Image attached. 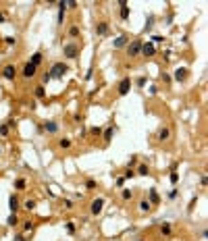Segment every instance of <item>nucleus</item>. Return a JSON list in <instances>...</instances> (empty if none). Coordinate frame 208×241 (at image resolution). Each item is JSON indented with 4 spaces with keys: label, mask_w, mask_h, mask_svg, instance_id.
I'll list each match as a JSON object with an SVG mask.
<instances>
[{
    "label": "nucleus",
    "mask_w": 208,
    "mask_h": 241,
    "mask_svg": "<svg viewBox=\"0 0 208 241\" xmlns=\"http://www.w3.org/2000/svg\"><path fill=\"white\" fill-rule=\"evenodd\" d=\"M65 12H67V2L63 0V2H58V25H63V21H65Z\"/></svg>",
    "instance_id": "6e6552de"
},
{
    "label": "nucleus",
    "mask_w": 208,
    "mask_h": 241,
    "mask_svg": "<svg viewBox=\"0 0 208 241\" xmlns=\"http://www.w3.org/2000/svg\"><path fill=\"white\" fill-rule=\"evenodd\" d=\"M15 187H17V189H25V181L23 179H17V181H15Z\"/></svg>",
    "instance_id": "473e14b6"
},
{
    "label": "nucleus",
    "mask_w": 208,
    "mask_h": 241,
    "mask_svg": "<svg viewBox=\"0 0 208 241\" xmlns=\"http://www.w3.org/2000/svg\"><path fill=\"white\" fill-rule=\"evenodd\" d=\"M23 208H25V210H27V212H29V210H34V208H35V202H34V200H25Z\"/></svg>",
    "instance_id": "a878e982"
},
{
    "label": "nucleus",
    "mask_w": 208,
    "mask_h": 241,
    "mask_svg": "<svg viewBox=\"0 0 208 241\" xmlns=\"http://www.w3.org/2000/svg\"><path fill=\"white\" fill-rule=\"evenodd\" d=\"M113 135H115V129H113V125H110L106 131H104V141H110V139H113Z\"/></svg>",
    "instance_id": "4be33fe9"
},
{
    "label": "nucleus",
    "mask_w": 208,
    "mask_h": 241,
    "mask_svg": "<svg viewBox=\"0 0 208 241\" xmlns=\"http://www.w3.org/2000/svg\"><path fill=\"white\" fill-rule=\"evenodd\" d=\"M15 241H27V239H25L23 235H17V237H15Z\"/></svg>",
    "instance_id": "c03bdc74"
},
{
    "label": "nucleus",
    "mask_w": 208,
    "mask_h": 241,
    "mask_svg": "<svg viewBox=\"0 0 208 241\" xmlns=\"http://www.w3.org/2000/svg\"><path fill=\"white\" fill-rule=\"evenodd\" d=\"M113 46H115V48H125V46H127V35H119V37H115Z\"/></svg>",
    "instance_id": "4468645a"
},
{
    "label": "nucleus",
    "mask_w": 208,
    "mask_h": 241,
    "mask_svg": "<svg viewBox=\"0 0 208 241\" xmlns=\"http://www.w3.org/2000/svg\"><path fill=\"white\" fill-rule=\"evenodd\" d=\"M187 75H189V71L185 69V67H181V69L175 71V81H185V79H187Z\"/></svg>",
    "instance_id": "9d476101"
},
{
    "label": "nucleus",
    "mask_w": 208,
    "mask_h": 241,
    "mask_svg": "<svg viewBox=\"0 0 208 241\" xmlns=\"http://www.w3.org/2000/svg\"><path fill=\"white\" fill-rule=\"evenodd\" d=\"M131 85H133V83H131V79H129V77H123V79H121V83H119V96H127L129 90H131Z\"/></svg>",
    "instance_id": "39448f33"
},
{
    "label": "nucleus",
    "mask_w": 208,
    "mask_h": 241,
    "mask_svg": "<svg viewBox=\"0 0 208 241\" xmlns=\"http://www.w3.org/2000/svg\"><path fill=\"white\" fill-rule=\"evenodd\" d=\"M2 77H4V79H15V77H17V69H15V67H13V65H6V67H4V69H2Z\"/></svg>",
    "instance_id": "0eeeda50"
},
{
    "label": "nucleus",
    "mask_w": 208,
    "mask_h": 241,
    "mask_svg": "<svg viewBox=\"0 0 208 241\" xmlns=\"http://www.w3.org/2000/svg\"><path fill=\"white\" fill-rule=\"evenodd\" d=\"M50 79H52V77H50L48 73H44V75H42V85H46V83H48Z\"/></svg>",
    "instance_id": "e433bc0d"
},
{
    "label": "nucleus",
    "mask_w": 208,
    "mask_h": 241,
    "mask_svg": "<svg viewBox=\"0 0 208 241\" xmlns=\"http://www.w3.org/2000/svg\"><path fill=\"white\" fill-rule=\"evenodd\" d=\"M142 54H144V56H154V54H156L154 44H152V42H144V44H142Z\"/></svg>",
    "instance_id": "423d86ee"
},
{
    "label": "nucleus",
    "mask_w": 208,
    "mask_h": 241,
    "mask_svg": "<svg viewBox=\"0 0 208 241\" xmlns=\"http://www.w3.org/2000/svg\"><path fill=\"white\" fill-rule=\"evenodd\" d=\"M133 177H135V171H131V168H127V171H125V175H123V179H125V181H127V179H133Z\"/></svg>",
    "instance_id": "c756f323"
},
{
    "label": "nucleus",
    "mask_w": 208,
    "mask_h": 241,
    "mask_svg": "<svg viewBox=\"0 0 208 241\" xmlns=\"http://www.w3.org/2000/svg\"><path fill=\"white\" fill-rule=\"evenodd\" d=\"M102 208H104V200L102 197H96L92 204H90V212H92L94 216H98V214L102 212Z\"/></svg>",
    "instance_id": "20e7f679"
},
{
    "label": "nucleus",
    "mask_w": 208,
    "mask_h": 241,
    "mask_svg": "<svg viewBox=\"0 0 208 241\" xmlns=\"http://www.w3.org/2000/svg\"><path fill=\"white\" fill-rule=\"evenodd\" d=\"M119 4H121V19L125 21V19H129V12H131V11L127 9V2H125V0H121Z\"/></svg>",
    "instance_id": "2eb2a0df"
},
{
    "label": "nucleus",
    "mask_w": 208,
    "mask_h": 241,
    "mask_svg": "<svg viewBox=\"0 0 208 241\" xmlns=\"http://www.w3.org/2000/svg\"><path fill=\"white\" fill-rule=\"evenodd\" d=\"M160 231H162V235H171V231H173V229H171V225H169V222H164V225L160 227Z\"/></svg>",
    "instance_id": "cd10ccee"
},
{
    "label": "nucleus",
    "mask_w": 208,
    "mask_h": 241,
    "mask_svg": "<svg viewBox=\"0 0 208 241\" xmlns=\"http://www.w3.org/2000/svg\"><path fill=\"white\" fill-rule=\"evenodd\" d=\"M17 222H19V218H17V214H11V216L6 218V225H9V227H17Z\"/></svg>",
    "instance_id": "5701e85b"
},
{
    "label": "nucleus",
    "mask_w": 208,
    "mask_h": 241,
    "mask_svg": "<svg viewBox=\"0 0 208 241\" xmlns=\"http://www.w3.org/2000/svg\"><path fill=\"white\" fill-rule=\"evenodd\" d=\"M9 208H11V214H15V212L19 210V200H17V195H11V197H9Z\"/></svg>",
    "instance_id": "ddd939ff"
},
{
    "label": "nucleus",
    "mask_w": 208,
    "mask_h": 241,
    "mask_svg": "<svg viewBox=\"0 0 208 241\" xmlns=\"http://www.w3.org/2000/svg\"><path fill=\"white\" fill-rule=\"evenodd\" d=\"M154 42L160 44V42H164V37H162V35H152V44H154Z\"/></svg>",
    "instance_id": "c9c22d12"
},
{
    "label": "nucleus",
    "mask_w": 208,
    "mask_h": 241,
    "mask_svg": "<svg viewBox=\"0 0 208 241\" xmlns=\"http://www.w3.org/2000/svg\"><path fill=\"white\" fill-rule=\"evenodd\" d=\"M42 60H44L42 52H34V54H31V58H29V65H34V67H40V65H42Z\"/></svg>",
    "instance_id": "9b49d317"
},
{
    "label": "nucleus",
    "mask_w": 208,
    "mask_h": 241,
    "mask_svg": "<svg viewBox=\"0 0 208 241\" xmlns=\"http://www.w3.org/2000/svg\"><path fill=\"white\" fill-rule=\"evenodd\" d=\"M138 208H139V212H150V210H152V204L148 202V200H142V202L138 204Z\"/></svg>",
    "instance_id": "dca6fc26"
},
{
    "label": "nucleus",
    "mask_w": 208,
    "mask_h": 241,
    "mask_svg": "<svg viewBox=\"0 0 208 241\" xmlns=\"http://www.w3.org/2000/svg\"><path fill=\"white\" fill-rule=\"evenodd\" d=\"M142 40H133L131 44L127 46V54H129V58H135L138 54H142Z\"/></svg>",
    "instance_id": "7ed1b4c3"
},
{
    "label": "nucleus",
    "mask_w": 208,
    "mask_h": 241,
    "mask_svg": "<svg viewBox=\"0 0 208 241\" xmlns=\"http://www.w3.org/2000/svg\"><path fill=\"white\" fill-rule=\"evenodd\" d=\"M9 131H11V125H9V123L0 127V135H9Z\"/></svg>",
    "instance_id": "7c9ffc66"
},
{
    "label": "nucleus",
    "mask_w": 208,
    "mask_h": 241,
    "mask_svg": "<svg viewBox=\"0 0 208 241\" xmlns=\"http://www.w3.org/2000/svg\"><path fill=\"white\" fill-rule=\"evenodd\" d=\"M162 81H167V83H169V81H171V75H169V73H162Z\"/></svg>",
    "instance_id": "79ce46f5"
},
{
    "label": "nucleus",
    "mask_w": 208,
    "mask_h": 241,
    "mask_svg": "<svg viewBox=\"0 0 208 241\" xmlns=\"http://www.w3.org/2000/svg\"><path fill=\"white\" fill-rule=\"evenodd\" d=\"M138 241H144V239H138Z\"/></svg>",
    "instance_id": "a18cd8bd"
},
{
    "label": "nucleus",
    "mask_w": 208,
    "mask_h": 241,
    "mask_svg": "<svg viewBox=\"0 0 208 241\" xmlns=\"http://www.w3.org/2000/svg\"><path fill=\"white\" fill-rule=\"evenodd\" d=\"M58 146H60V148H65V150H67V148H71V139L63 137V139H60V141H58Z\"/></svg>",
    "instance_id": "bb28decb"
},
{
    "label": "nucleus",
    "mask_w": 208,
    "mask_h": 241,
    "mask_svg": "<svg viewBox=\"0 0 208 241\" xmlns=\"http://www.w3.org/2000/svg\"><path fill=\"white\" fill-rule=\"evenodd\" d=\"M169 197L175 200V197H177V189H171V191H169Z\"/></svg>",
    "instance_id": "a19ab883"
},
{
    "label": "nucleus",
    "mask_w": 208,
    "mask_h": 241,
    "mask_svg": "<svg viewBox=\"0 0 208 241\" xmlns=\"http://www.w3.org/2000/svg\"><path fill=\"white\" fill-rule=\"evenodd\" d=\"M23 231H25V233L34 231V222H31V220H25V222H23Z\"/></svg>",
    "instance_id": "c85d7f7f"
},
{
    "label": "nucleus",
    "mask_w": 208,
    "mask_h": 241,
    "mask_svg": "<svg viewBox=\"0 0 208 241\" xmlns=\"http://www.w3.org/2000/svg\"><path fill=\"white\" fill-rule=\"evenodd\" d=\"M108 34V23H98V35H106Z\"/></svg>",
    "instance_id": "412c9836"
},
{
    "label": "nucleus",
    "mask_w": 208,
    "mask_h": 241,
    "mask_svg": "<svg viewBox=\"0 0 208 241\" xmlns=\"http://www.w3.org/2000/svg\"><path fill=\"white\" fill-rule=\"evenodd\" d=\"M15 42H17V40H15L13 35H9V37H4V44H9V46H15Z\"/></svg>",
    "instance_id": "72a5a7b5"
},
{
    "label": "nucleus",
    "mask_w": 208,
    "mask_h": 241,
    "mask_svg": "<svg viewBox=\"0 0 208 241\" xmlns=\"http://www.w3.org/2000/svg\"><path fill=\"white\" fill-rule=\"evenodd\" d=\"M63 54L67 58H77L79 56V44H75V42L65 44V46H63Z\"/></svg>",
    "instance_id": "f03ea898"
},
{
    "label": "nucleus",
    "mask_w": 208,
    "mask_h": 241,
    "mask_svg": "<svg viewBox=\"0 0 208 241\" xmlns=\"http://www.w3.org/2000/svg\"><path fill=\"white\" fill-rule=\"evenodd\" d=\"M146 81H148L146 77H139V79L135 81V83H138V87H144V85H146Z\"/></svg>",
    "instance_id": "4c0bfd02"
},
{
    "label": "nucleus",
    "mask_w": 208,
    "mask_h": 241,
    "mask_svg": "<svg viewBox=\"0 0 208 241\" xmlns=\"http://www.w3.org/2000/svg\"><path fill=\"white\" fill-rule=\"evenodd\" d=\"M92 133H94V135H100V133H102V129H100V127H92Z\"/></svg>",
    "instance_id": "ea45409f"
},
{
    "label": "nucleus",
    "mask_w": 208,
    "mask_h": 241,
    "mask_svg": "<svg viewBox=\"0 0 208 241\" xmlns=\"http://www.w3.org/2000/svg\"><path fill=\"white\" fill-rule=\"evenodd\" d=\"M121 197L127 202V200H131V197H133V191H131V189H123V191H121Z\"/></svg>",
    "instance_id": "b1692460"
},
{
    "label": "nucleus",
    "mask_w": 208,
    "mask_h": 241,
    "mask_svg": "<svg viewBox=\"0 0 208 241\" xmlns=\"http://www.w3.org/2000/svg\"><path fill=\"white\" fill-rule=\"evenodd\" d=\"M169 137H171V129H167V127H164V129H160V131H158V139H160V141H167Z\"/></svg>",
    "instance_id": "6ab92c4d"
},
{
    "label": "nucleus",
    "mask_w": 208,
    "mask_h": 241,
    "mask_svg": "<svg viewBox=\"0 0 208 241\" xmlns=\"http://www.w3.org/2000/svg\"><path fill=\"white\" fill-rule=\"evenodd\" d=\"M148 202H150V204H154V206H156L158 202H160V197H158V191H156L154 187H152L150 191H148Z\"/></svg>",
    "instance_id": "f8f14e48"
},
{
    "label": "nucleus",
    "mask_w": 208,
    "mask_h": 241,
    "mask_svg": "<svg viewBox=\"0 0 208 241\" xmlns=\"http://www.w3.org/2000/svg\"><path fill=\"white\" fill-rule=\"evenodd\" d=\"M177 181H179V175H177V171H175V168H173V171H171V183H177Z\"/></svg>",
    "instance_id": "2f4dec72"
},
{
    "label": "nucleus",
    "mask_w": 208,
    "mask_h": 241,
    "mask_svg": "<svg viewBox=\"0 0 208 241\" xmlns=\"http://www.w3.org/2000/svg\"><path fill=\"white\" fill-rule=\"evenodd\" d=\"M34 94H35L38 100H44V96H46V87H44V85H38V87L34 90Z\"/></svg>",
    "instance_id": "a211bd4d"
},
{
    "label": "nucleus",
    "mask_w": 208,
    "mask_h": 241,
    "mask_svg": "<svg viewBox=\"0 0 208 241\" xmlns=\"http://www.w3.org/2000/svg\"><path fill=\"white\" fill-rule=\"evenodd\" d=\"M67 231L73 235V233H75V222H67Z\"/></svg>",
    "instance_id": "58836bf2"
},
{
    "label": "nucleus",
    "mask_w": 208,
    "mask_h": 241,
    "mask_svg": "<svg viewBox=\"0 0 208 241\" xmlns=\"http://www.w3.org/2000/svg\"><path fill=\"white\" fill-rule=\"evenodd\" d=\"M123 183H125V179H123V177H119V179H117V187H121Z\"/></svg>",
    "instance_id": "37998d69"
},
{
    "label": "nucleus",
    "mask_w": 208,
    "mask_h": 241,
    "mask_svg": "<svg viewBox=\"0 0 208 241\" xmlns=\"http://www.w3.org/2000/svg\"><path fill=\"white\" fill-rule=\"evenodd\" d=\"M65 73H69V67H67L65 62H54V65H52V69L48 71V75H50L52 79H60Z\"/></svg>",
    "instance_id": "f257e3e1"
},
{
    "label": "nucleus",
    "mask_w": 208,
    "mask_h": 241,
    "mask_svg": "<svg viewBox=\"0 0 208 241\" xmlns=\"http://www.w3.org/2000/svg\"><path fill=\"white\" fill-rule=\"evenodd\" d=\"M69 35L71 37H77V35H79V27H77V25H71L69 27Z\"/></svg>",
    "instance_id": "393cba45"
},
{
    "label": "nucleus",
    "mask_w": 208,
    "mask_h": 241,
    "mask_svg": "<svg viewBox=\"0 0 208 241\" xmlns=\"http://www.w3.org/2000/svg\"><path fill=\"white\" fill-rule=\"evenodd\" d=\"M44 129H46L48 133H56V131H58V125L54 123V121H48V123H44Z\"/></svg>",
    "instance_id": "f3484780"
},
{
    "label": "nucleus",
    "mask_w": 208,
    "mask_h": 241,
    "mask_svg": "<svg viewBox=\"0 0 208 241\" xmlns=\"http://www.w3.org/2000/svg\"><path fill=\"white\" fill-rule=\"evenodd\" d=\"M148 172H150V168H148V166H146V164H139L138 166V171H135V177H146V175H148Z\"/></svg>",
    "instance_id": "aec40b11"
},
{
    "label": "nucleus",
    "mask_w": 208,
    "mask_h": 241,
    "mask_svg": "<svg viewBox=\"0 0 208 241\" xmlns=\"http://www.w3.org/2000/svg\"><path fill=\"white\" fill-rule=\"evenodd\" d=\"M85 187H88V189H94V187H96V181H94V179H88V181H85Z\"/></svg>",
    "instance_id": "f704fd0d"
},
{
    "label": "nucleus",
    "mask_w": 208,
    "mask_h": 241,
    "mask_svg": "<svg viewBox=\"0 0 208 241\" xmlns=\"http://www.w3.org/2000/svg\"><path fill=\"white\" fill-rule=\"evenodd\" d=\"M35 71H38V67H34V65L27 62V65L23 67V77H25V79H31V77L35 75Z\"/></svg>",
    "instance_id": "1a4fd4ad"
}]
</instances>
